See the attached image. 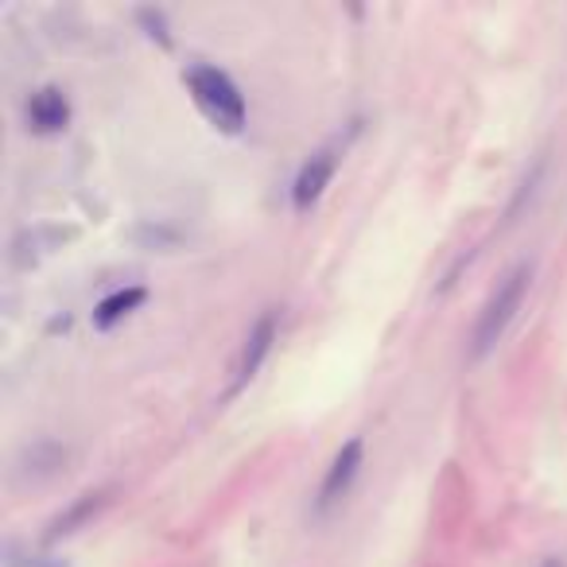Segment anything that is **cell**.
<instances>
[{
    "label": "cell",
    "instance_id": "obj_1",
    "mask_svg": "<svg viewBox=\"0 0 567 567\" xmlns=\"http://www.w3.org/2000/svg\"><path fill=\"white\" fill-rule=\"evenodd\" d=\"M183 82L186 89H191V98H195V106L206 113V121L214 124V129H222V133H241L245 129V98H241L238 82L230 79L226 71H218V67H210V62H191L183 71Z\"/></svg>",
    "mask_w": 567,
    "mask_h": 567
},
{
    "label": "cell",
    "instance_id": "obj_2",
    "mask_svg": "<svg viewBox=\"0 0 567 567\" xmlns=\"http://www.w3.org/2000/svg\"><path fill=\"white\" fill-rule=\"evenodd\" d=\"M529 280H532V268L529 265H514L502 280H497V288L490 292L486 307H482L479 315V327H474V338H470V354L474 358H486L490 350H494L497 342H502V335L509 330V323L517 319V311H521L524 303V292H529Z\"/></svg>",
    "mask_w": 567,
    "mask_h": 567
},
{
    "label": "cell",
    "instance_id": "obj_3",
    "mask_svg": "<svg viewBox=\"0 0 567 567\" xmlns=\"http://www.w3.org/2000/svg\"><path fill=\"white\" fill-rule=\"evenodd\" d=\"M338 168V152L335 148H319V152H311L307 160H303L300 176H295L292 183V206L295 210H311V206L319 203L323 191H327L330 176H335Z\"/></svg>",
    "mask_w": 567,
    "mask_h": 567
},
{
    "label": "cell",
    "instance_id": "obj_4",
    "mask_svg": "<svg viewBox=\"0 0 567 567\" xmlns=\"http://www.w3.org/2000/svg\"><path fill=\"white\" fill-rule=\"evenodd\" d=\"M358 470H362V439L354 435V439H346V444L338 447L335 462L327 467V479H323V486H319V509H330L342 502L346 490L354 486Z\"/></svg>",
    "mask_w": 567,
    "mask_h": 567
},
{
    "label": "cell",
    "instance_id": "obj_5",
    "mask_svg": "<svg viewBox=\"0 0 567 567\" xmlns=\"http://www.w3.org/2000/svg\"><path fill=\"white\" fill-rule=\"evenodd\" d=\"M67 124H71V101H67L62 89L44 86L27 98V129H32V133L51 136V133H62Z\"/></svg>",
    "mask_w": 567,
    "mask_h": 567
},
{
    "label": "cell",
    "instance_id": "obj_6",
    "mask_svg": "<svg viewBox=\"0 0 567 567\" xmlns=\"http://www.w3.org/2000/svg\"><path fill=\"white\" fill-rule=\"evenodd\" d=\"M273 342H276V315L273 311H265V315L253 323V330H249V338H245V350H241V362H238V385H245V382L257 377V370L265 365Z\"/></svg>",
    "mask_w": 567,
    "mask_h": 567
},
{
    "label": "cell",
    "instance_id": "obj_7",
    "mask_svg": "<svg viewBox=\"0 0 567 567\" xmlns=\"http://www.w3.org/2000/svg\"><path fill=\"white\" fill-rule=\"evenodd\" d=\"M144 300H148V292H144V288H121V292L106 295V300L94 307V327H98V330L117 327V323H121L124 315H133V311L141 307Z\"/></svg>",
    "mask_w": 567,
    "mask_h": 567
},
{
    "label": "cell",
    "instance_id": "obj_8",
    "mask_svg": "<svg viewBox=\"0 0 567 567\" xmlns=\"http://www.w3.org/2000/svg\"><path fill=\"white\" fill-rule=\"evenodd\" d=\"M544 567H564V564H559V559H548V564H544Z\"/></svg>",
    "mask_w": 567,
    "mask_h": 567
}]
</instances>
